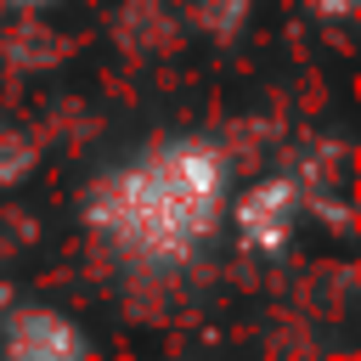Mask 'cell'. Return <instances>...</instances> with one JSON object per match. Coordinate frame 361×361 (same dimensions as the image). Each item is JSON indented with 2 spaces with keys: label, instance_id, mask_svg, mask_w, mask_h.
Masks as SVG:
<instances>
[{
  "label": "cell",
  "instance_id": "1",
  "mask_svg": "<svg viewBox=\"0 0 361 361\" xmlns=\"http://www.w3.org/2000/svg\"><path fill=\"white\" fill-rule=\"evenodd\" d=\"M226 147L209 135H169L85 192V231L124 265L175 271L226 226Z\"/></svg>",
  "mask_w": 361,
  "mask_h": 361
},
{
  "label": "cell",
  "instance_id": "2",
  "mask_svg": "<svg viewBox=\"0 0 361 361\" xmlns=\"http://www.w3.org/2000/svg\"><path fill=\"white\" fill-rule=\"evenodd\" d=\"M231 203V237L248 248V254H282L288 243H293V231H299V214H305V186H299V175H288V169H276V175H259V180H248L237 197H226Z\"/></svg>",
  "mask_w": 361,
  "mask_h": 361
},
{
  "label": "cell",
  "instance_id": "3",
  "mask_svg": "<svg viewBox=\"0 0 361 361\" xmlns=\"http://www.w3.org/2000/svg\"><path fill=\"white\" fill-rule=\"evenodd\" d=\"M85 350H90V338L56 305H17L0 322V355H11V361H79Z\"/></svg>",
  "mask_w": 361,
  "mask_h": 361
},
{
  "label": "cell",
  "instance_id": "4",
  "mask_svg": "<svg viewBox=\"0 0 361 361\" xmlns=\"http://www.w3.org/2000/svg\"><path fill=\"white\" fill-rule=\"evenodd\" d=\"M34 164H39V141L28 130H17V124H0V186L28 180Z\"/></svg>",
  "mask_w": 361,
  "mask_h": 361
},
{
  "label": "cell",
  "instance_id": "5",
  "mask_svg": "<svg viewBox=\"0 0 361 361\" xmlns=\"http://www.w3.org/2000/svg\"><path fill=\"white\" fill-rule=\"evenodd\" d=\"M197 17L209 23L214 39H231L243 28V17H248V0H197Z\"/></svg>",
  "mask_w": 361,
  "mask_h": 361
},
{
  "label": "cell",
  "instance_id": "6",
  "mask_svg": "<svg viewBox=\"0 0 361 361\" xmlns=\"http://www.w3.org/2000/svg\"><path fill=\"white\" fill-rule=\"evenodd\" d=\"M310 11L327 17V23H350L355 17V0H310Z\"/></svg>",
  "mask_w": 361,
  "mask_h": 361
},
{
  "label": "cell",
  "instance_id": "7",
  "mask_svg": "<svg viewBox=\"0 0 361 361\" xmlns=\"http://www.w3.org/2000/svg\"><path fill=\"white\" fill-rule=\"evenodd\" d=\"M6 6H11V11H45L51 0H6Z\"/></svg>",
  "mask_w": 361,
  "mask_h": 361
}]
</instances>
